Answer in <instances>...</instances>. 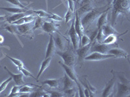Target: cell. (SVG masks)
<instances>
[{"instance_id": "7dc6e473", "label": "cell", "mask_w": 130, "mask_h": 97, "mask_svg": "<svg viewBox=\"0 0 130 97\" xmlns=\"http://www.w3.org/2000/svg\"><path fill=\"white\" fill-rule=\"evenodd\" d=\"M3 41H4V38L3 36L0 34V43H2Z\"/></svg>"}, {"instance_id": "2e32d148", "label": "cell", "mask_w": 130, "mask_h": 97, "mask_svg": "<svg viewBox=\"0 0 130 97\" xmlns=\"http://www.w3.org/2000/svg\"><path fill=\"white\" fill-rule=\"evenodd\" d=\"M43 31L45 32H47L48 34H52L57 32L58 29L57 27L53 23L50 22V21H44L42 27Z\"/></svg>"}, {"instance_id": "f6af8a7d", "label": "cell", "mask_w": 130, "mask_h": 97, "mask_svg": "<svg viewBox=\"0 0 130 97\" xmlns=\"http://www.w3.org/2000/svg\"><path fill=\"white\" fill-rule=\"evenodd\" d=\"M84 94H85V97L90 96V91H89V89L87 88V87H85V89H84Z\"/></svg>"}, {"instance_id": "5b68a950", "label": "cell", "mask_w": 130, "mask_h": 97, "mask_svg": "<svg viewBox=\"0 0 130 97\" xmlns=\"http://www.w3.org/2000/svg\"><path fill=\"white\" fill-rule=\"evenodd\" d=\"M115 58V56L111 54H104L98 52H92L85 58L84 60L86 61H102L107 59Z\"/></svg>"}, {"instance_id": "277c9868", "label": "cell", "mask_w": 130, "mask_h": 97, "mask_svg": "<svg viewBox=\"0 0 130 97\" xmlns=\"http://www.w3.org/2000/svg\"><path fill=\"white\" fill-rule=\"evenodd\" d=\"M111 72L112 74V78L105 84V87L103 91L102 95V96L103 97L112 96L113 94L114 87H115L116 80H117V76L114 72L113 70H112Z\"/></svg>"}, {"instance_id": "484cf974", "label": "cell", "mask_w": 130, "mask_h": 97, "mask_svg": "<svg viewBox=\"0 0 130 97\" xmlns=\"http://www.w3.org/2000/svg\"><path fill=\"white\" fill-rule=\"evenodd\" d=\"M29 96L32 97H45V96H50V93L45 92L44 90L42 89H39L36 90V91H32L29 94Z\"/></svg>"}, {"instance_id": "7402d4cb", "label": "cell", "mask_w": 130, "mask_h": 97, "mask_svg": "<svg viewBox=\"0 0 130 97\" xmlns=\"http://www.w3.org/2000/svg\"><path fill=\"white\" fill-rule=\"evenodd\" d=\"M52 60V57L47 58H45L44 60L42 62V64L41 65H40V69H39V72H38V75H37V80H39V78L41 77L42 75L43 74V72H44L46 69H47V67L50 66Z\"/></svg>"}, {"instance_id": "ba28073f", "label": "cell", "mask_w": 130, "mask_h": 97, "mask_svg": "<svg viewBox=\"0 0 130 97\" xmlns=\"http://www.w3.org/2000/svg\"><path fill=\"white\" fill-rule=\"evenodd\" d=\"M130 95V85L123 84L121 82L117 83V96L126 97Z\"/></svg>"}, {"instance_id": "f546056e", "label": "cell", "mask_w": 130, "mask_h": 97, "mask_svg": "<svg viewBox=\"0 0 130 97\" xmlns=\"http://www.w3.org/2000/svg\"><path fill=\"white\" fill-rule=\"evenodd\" d=\"M4 29L5 30H6L8 32H10V34H14V35H16L17 34H18V29H17V26H15V25L14 24H11L9 23V25H5Z\"/></svg>"}, {"instance_id": "7bdbcfd3", "label": "cell", "mask_w": 130, "mask_h": 97, "mask_svg": "<svg viewBox=\"0 0 130 97\" xmlns=\"http://www.w3.org/2000/svg\"><path fill=\"white\" fill-rule=\"evenodd\" d=\"M50 18H51V19H53V20L55 21H62V19L63 18H62V17H61L60 16H59V15L57 14H52V15H51L50 17H49Z\"/></svg>"}, {"instance_id": "ee69618b", "label": "cell", "mask_w": 130, "mask_h": 97, "mask_svg": "<svg viewBox=\"0 0 130 97\" xmlns=\"http://www.w3.org/2000/svg\"><path fill=\"white\" fill-rule=\"evenodd\" d=\"M74 1H75V0H68V5H69V8H68V9H69L70 10H71L72 12H74V10H75Z\"/></svg>"}, {"instance_id": "9c48e42d", "label": "cell", "mask_w": 130, "mask_h": 97, "mask_svg": "<svg viewBox=\"0 0 130 97\" xmlns=\"http://www.w3.org/2000/svg\"><path fill=\"white\" fill-rule=\"evenodd\" d=\"M18 29V33L22 35H25L27 37H30V38H33V33H32V28L30 23L23 24L20 25H16Z\"/></svg>"}, {"instance_id": "6da1fadb", "label": "cell", "mask_w": 130, "mask_h": 97, "mask_svg": "<svg viewBox=\"0 0 130 97\" xmlns=\"http://www.w3.org/2000/svg\"><path fill=\"white\" fill-rule=\"evenodd\" d=\"M130 0H114L112 3V26L116 23L118 16L121 14H127L129 13Z\"/></svg>"}, {"instance_id": "4dcf8cb0", "label": "cell", "mask_w": 130, "mask_h": 97, "mask_svg": "<svg viewBox=\"0 0 130 97\" xmlns=\"http://www.w3.org/2000/svg\"><path fill=\"white\" fill-rule=\"evenodd\" d=\"M44 21L43 19L41 17H37L35 19V25L32 27V31H35V30L39 29L42 28V27L43 24H44Z\"/></svg>"}, {"instance_id": "cb8c5ba5", "label": "cell", "mask_w": 130, "mask_h": 97, "mask_svg": "<svg viewBox=\"0 0 130 97\" xmlns=\"http://www.w3.org/2000/svg\"><path fill=\"white\" fill-rule=\"evenodd\" d=\"M0 9L12 14L22 13V12H27L29 10L27 9H22L20 7H0Z\"/></svg>"}, {"instance_id": "5bb4252c", "label": "cell", "mask_w": 130, "mask_h": 97, "mask_svg": "<svg viewBox=\"0 0 130 97\" xmlns=\"http://www.w3.org/2000/svg\"><path fill=\"white\" fill-rule=\"evenodd\" d=\"M108 54H111L115 56V58H128L129 55L127 51L120 48H110L108 52Z\"/></svg>"}, {"instance_id": "d6a6232c", "label": "cell", "mask_w": 130, "mask_h": 97, "mask_svg": "<svg viewBox=\"0 0 130 97\" xmlns=\"http://www.w3.org/2000/svg\"><path fill=\"white\" fill-rule=\"evenodd\" d=\"M62 92H63L64 96H75L77 93V91L75 88V87L64 90L62 91Z\"/></svg>"}, {"instance_id": "b9f144b4", "label": "cell", "mask_w": 130, "mask_h": 97, "mask_svg": "<svg viewBox=\"0 0 130 97\" xmlns=\"http://www.w3.org/2000/svg\"><path fill=\"white\" fill-rule=\"evenodd\" d=\"M49 93L50 94V96L53 97H62L64 96L63 93L58 92V91H50Z\"/></svg>"}, {"instance_id": "ac0fdd59", "label": "cell", "mask_w": 130, "mask_h": 97, "mask_svg": "<svg viewBox=\"0 0 130 97\" xmlns=\"http://www.w3.org/2000/svg\"><path fill=\"white\" fill-rule=\"evenodd\" d=\"M61 81L63 83V89H62V91L75 87V82L70 78L65 72L64 75V77L62 78V80Z\"/></svg>"}, {"instance_id": "f1b7e54d", "label": "cell", "mask_w": 130, "mask_h": 97, "mask_svg": "<svg viewBox=\"0 0 130 97\" xmlns=\"http://www.w3.org/2000/svg\"><path fill=\"white\" fill-rule=\"evenodd\" d=\"M114 72L116 75L117 77H118L120 80V82L123 83V84H128V85H130V82L126 77L125 76V74L122 72H117V71H115L113 70Z\"/></svg>"}, {"instance_id": "4fadbf2b", "label": "cell", "mask_w": 130, "mask_h": 97, "mask_svg": "<svg viewBox=\"0 0 130 97\" xmlns=\"http://www.w3.org/2000/svg\"><path fill=\"white\" fill-rule=\"evenodd\" d=\"M4 69L6 70L9 74L10 75V76L12 78V80L14 82L15 84L16 85H23L27 84V83H25L24 80V75L22 73H19V74H14L12 73L11 71L6 66L4 67Z\"/></svg>"}, {"instance_id": "44dd1931", "label": "cell", "mask_w": 130, "mask_h": 97, "mask_svg": "<svg viewBox=\"0 0 130 97\" xmlns=\"http://www.w3.org/2000/svg\"><path fill=\"white\" fill-rule=\"evenodd\" d=\"M36 18L35 16H31V15H28V16H25L23 18H22L21 19H20L19 20L16 21L14 22H13L11 24H14V25H23V24H26V23H32L33 21L35 20Z\"/></svg>"}, {"instance_id": "f35d334b", "label": "cell", "mask_w": 130, "mask_h": 97, "mask_svg": "<svg viewBox=\"0 0 130 97\" xmlns=\"http://www.w3.org/2000/svg\"><path fill=\"white\" fill-rule=\"evenodd\" d=\"M6 2H9V3H11V4L14 5L15 6H17L22 9H26V5L23 4L20 0H5Z\"/></svg>"}, {"instance_id": "e575fe53", "label": "cell", "mask_w": 130, "mask_h": 97, "mask_svg": "<svg viewBox=\"0 0 130 97\" xmlns=\"http://www.w3.org/2000/svg\"><path fill=\"white\" fill-rule=\"evenodd\" d=\"M105 35L104 34V32H103V30L102 29H98V31L97 32V34H96V40H97V42L100 43H102V42L104 41V40L105 38Z\"/></svg>"}, {"instance_id": "30bf717a", "label": "cell", "mask_w": 130, "mask_h": 97, "mask_svg": "<svg viewBox=\"0 0 130 97\" xmlns=\"http://www.w3.org/2000/svg\"><path fill=\"white\" fill-rule=\"evenodd\" d=\"M109 46L108 45L104 44V43H100L98 42H95L94 43H92L90 53L98 52V53H104V54H108V52H109Z\"/></svg>"}, {"instance_id": "8992f818", "label": "cell", "mask_w": 130, "mask_h": 97, "mask_svg": "<svg viewBox=\"0 0 130 97\" xmlns=\"http://www.w3.org/2000/svg\"><path fill=\"white\" fill-rule=\"evenodd\" d=\"M68 35H69L72 43L73 47L75 50H77L80 46V39L78 34L76 32L74 27V21L72 23L69 31H68Z\"/></svg>"}, {"instance_id": "ffe728a7", "label": "cell", "mask_w": 130, "mask_h": 97, "mask_svg": "<svg viewBox=\"0 0 130 97\" xmlns=\"http://www.w3.org/2000/svg\"><path fill=\"white\" fill-rule=\"evenodd\" d=\"M62 78H54V79H47L43 81L42 82V85H47L51 88L57 89L59 87V85L61 83Z\"/></svg>"}, {"instance_id": "83f0119b", "label": "cell", "mask_w": 130, "mask_h": 97, "mask_svg": "<svg viewBox=\"0 0 130 97\" xmlns=\"http://www.w3.org/2000/svg\"><path fill=\"white\" fill-rule=\"evenodd\" d=\"M31 85H35L34 84H27L21 86L20 93H31L34 90V87H32Z\"/></svg>"}, {"instance_id": "60d3db41", "label": "cell", "mask_w": 130, "mask_h": 97, "mask_svg": "<svg viewBox=\"0 0 130 97\" xmlns=\"http://www.w3.org/2000/svg\"><path fill=\"white\" fill-rule=\"evenodd\" d=\"M73 16H74V12H72L71 10L68 9L67 14L65 15V22L67 23L70 21H71L73 18Z\"/></svg>"}, {"instance_id": "3957f363", "label": "cell", "mask_w": 130, "mask_h": 97, "mask_svg": "<svg viewBox=\"0 0 130 97\" xmlns=\"http://www.w3.org/2000/svg\"><path fill=\"white\" fill-rule=\"evenodd\" d=\"M56 53L63 60L64 63L69 67L75 65L76 62V56L72 51H57Z\"/></svg>"}, {"instance_id": "7c38bea8", "label": "cell", "mask_w": 130, "mask_h": 97, "mask_svg": "<svg viewBox=\"0 0 130 97\" xmlns=\"http://www.w3.org/2000/svg\"><path fill=\"white\" fill-rule=\"evenodd\" d=\"M55 53H56V46H55L54 40H53V36L52 34H50L49 43L47 44V48H46L45 58L52 57Z\"/></svg>"}, {"instance_id": "d6986e66", "label": "cell", "mask_w": 130, "mask_h": 97, "mask_svg": "<svg viewBox=\"0 0 130 97\" xmlns=\"http://www.w3.org/2000/svg\"><path fill=\"white\" fill-rule=\"evenodd\" d=\"M53 40L56 47H57L61 51H63L65 48V41L62 36L59 34H56L55 36H53Z\"/></svg>"}, {"instance_id": "e0dca14e", "label": "cell", "mask_w": 130, "mask_h": 97, "mask_svg": "<svg viewBox=\"0 0 130 97\" xmlns=\"http://www.w3.org/2000/svg\"><path fill=\"white\" fill-rule=\"evenodd\" d=\"M102 30H103V32H104V34L105 35V36H107L108 35H111V34H115V35L117 36H121L123 34H126L127 32H126V33H123V34H120L118 31H117V30L115 29L114 27L112 26L111 25H105L104 27H102Z\"/></svg>"}, {"instance_id": "ab89813d", "label": "cell", "mask_w": 130, "mask_h": 97, "mask_svg": "<svg viewBox=\"0 0 130 97\" xmlns=\"http://www.w3.org/2000/svg\"><path fill=\"white\" fill-rule=\"evenodd\" d=\"M33 12L35 14H37L38 15V16L39 17H41V18H44V17H50V16L52 15L51 13H48L46 11L42 10H34Z\"/></svg>"}, {"instance_id": "bcb514c9", "label": "cell", "mask_w": 130, "mask_h": 97, "mask_svg": "<svg viewBox=\"0 0 130 97\" xmlns=\"http://www.w3.org/2000/svg\"><path fill=\"white\" fill-rule=\"evenodd\" d=\"M6 16H5V15H1L0 16V22H2V21H3L6 19Z\"/></svg>"}, {"instance_id": "4316f807", "label": "cell", "mask_w": 130, "mask_h": 97, "mask_svg": "<svg viewBox=\"0 0 130 97\" xmlns=\"http://www.w3.org/2000/svg\"><path fill=\"white\" fill-rule=\"evenodd\" d=\"M117 36H118L115 35V34L108 35L107 36L105 37V40H104V41L102 42V43H104V44L105 45H108L114 44V43L117 41Z\"/></svg>"}, {"instance_id": "7a4b0ae2", "label": "cell", "mask_w": 130, "mask_h": 97, "mask_svg": "<svg viewBox=\"0 0 130 97\" xmlns=\"http://www.w3.org/2000/svg\"><path fill=\"white\" fill-rule=\"evenodd\" d=\"M105 10H90V11L86 14L83 18L81 19V22L84 29H87L88 27L94 21L99 17L102 13H104Z\"/></svg>"}, {"instance_id": "836d02e7", "label": "cell", "mask_w": 130, "mask_h": 97, "mask_svg": "<svg viewBox=\"0 0 130 97\" xmlns=\"http://www.w3.org/2000/svg\"><path fill=\"white\" fill-rule=\"evenodd\" d=\"M21 86L22 85H14L11 91H10V94L8 95V96H19L18 94L20 93Z\"/></svg>"}, {"instance_id": "74e56055", "label": "cell", "mask_w": 130, "mask_h": 97, "mask_svg": "<svg viewBox=\"0 0 130 97\" xmlns=\"http://www.w3.org/2000/svg\"><path fill=\"white\" fill-rule=\"evenodd\" d=\"M12 80V78L11 77H9V78H7V80H5V81H3V82L2 83V84L0 85V93H2L3 91L6 89V88L7 87V85H9V83Z\"/></svg>"}, {"instance_id": "1f68e13d", "label": "cell", "mask_w": 130, "mask_h": 97, "mask_svg": "<svg viewBox=\"0 0 130 97\" xmlns=\"http://www.w3.org/2000/svg\"><path fill=\"white\" fill-rule=\"evenodd\" d=\"M92 41L90 40V37L88 36L86 34H83V36H81V40H80V46L79 47H83V46H86L90 43Z\"/></svg>"}, {"instance_id": "9a60e30c", "label": "cell", "mask_w": 130, "mask_h": 97, "mask_svg": "<svg viewBox=\"0 0 130 97\" xmlns=\"http://www.w3.org/2000/svg\"><path fill=\"white\" fill-rule=\"evenodd\" d=\"M74 27H75V31H76L79 37V39L81 40V36H83V33H84L85 29L83 27V25H82V24H81V19H80V17L79 16L77 12H76V13H75V21H74Z\"/></svg>"}, {"instance_id": "d590c367", "label": "cell", "mask_w": 130, "mask_h": 97, "mask_svg": "<svg viewBox=\"0 0 130 97\" xmlns=\"http://www.w3.org/2000/svg\"><path fill=\"white\" fill-rule=\"evenodd\" d=\"M5 56H7V57L10 60L11 62H12V63H14V64L16 65L17 67L18 68H20V67H24V63H23L22 62L21 60H18V59H16V58H14L12 57H10V56H8V55H5Z\"/></svg>"}, {"instance_id": "681fc988", "label": "cell", "mask_w": 130, "mask_h": 97, "mask_svg": "<svg viewBox=\"0 0 130 97\" xmlns=\"http://www.w3.org/2000/svg\"></svg>"}, {"instance_id": "8d00e7d4", "label": "cell", "mask_w": 130, "mask_h": 97, "mask_svg": "<svg viewBox=\"0 0 130 97\" xmlns=\"http://www.w3.org/2000/svg\"><path fill=\"white\" fill-rule=\"evenodd\" d=\"M18 70H19L23 74V75H24V76H25V77H31V78H32L33 79H35V80L38 81L39 80H37V78H35V77L33 76V75H32V73H31L30 71H29L27 69H25L24 68V67H20V68H18Z\"/></svg>"}, {"instance_id": "c3c4849f", "label": "cell", "mask_w": 130, "mask_h": 97, "mask_svg": "<svg viewBox=\"0 0 130 97\" xmlns=\"http://www.w3.org/2000/svg\"><path fill=\"white\" fill-rule=\"evenodd\" d=\"M81 1H82V0H75V2H76V3H77V4H79L81 2Z\"/></svg>"}, {"instance_id": "603a6c76", "label": "cell", "mask_w": 130, "mask_h": 97, "mask_svg": "<svg viewBox=\"0 0 130 97\" xmlns=\"http://www.w3.org/2000/svg\"><path fill=\"white\" fill-rule=\"evenodd\" d=\"M107 16H108V10H106L104 13H102L100 16L98 17V19L97 21L98 29H100L104 27V25H107Z\"/></svg>"}, {"instance_id": "d4e9b609", "label": "cell", "mask_w": 130, "mask_h": 97, "mask_svg": "<svg viewBox=\"0 0 130 97\" xmlns=\"http://www.w3.org/2000/svg\"><path fill=\"white\" fill-rule=\"evenodd\" d=\"M26 16L25 12H22V13H17L14 14L12 16H9L6 18V21L9 23H12L13 22L19 20L22 18Z\"/></svg>"}, {"instance_id": "52a82bcc", "label": "cell", "mask_w": 130, "mask_h": 97, "mask_svg": "<svg viewBox=\"0 0 130 97\" xmlns=\"http://www.w3.org/2000/svg\"><path fill=\"white\" fill-rule=\"evenodd\" d=\"M59 63L61 65V66H62V67L63 68V69L64 70V71H65V73L67 74L68 77L71 78L72 80H73L75 82V84H77V86H78V88L82 87L81 85V84H80L79 82L78 78H77V75H76V72H75L74 67H72L68 66V65H65L64 63H62V62H59Z\"/></svg>"}, {"instance_id": "8fae6325", "label": "cell", "mask_w": 130, "mask_h": 97, "mask_svg": "<svg viewBox=\"0 0 130 97\" xmlns=\"http://www.w3.org/2000/svg\"><path fill=\"white\" fill-rule=\"evenodd\" d=\"M92 43H89V45L86 46H83V47H79L77 48L76 51H77V55L78 56V60L79 62H82L84 60L85 58L90 53V48H91Z\"/></svg>"}]
</instances>
